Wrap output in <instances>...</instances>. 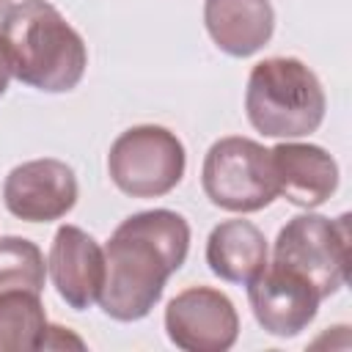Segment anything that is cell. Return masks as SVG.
<instances>
[{
  "instance_id": "6da1fadb",
  "label": "cell",
  "mask_w": 352,
  "mask_h": 352,
  "mask_svg": "<svg viewBox=\"0 0 352 352\" xmlns=\"http://www.w3.org/2000/svg\"><path fill=\"white\" fill-rule=\"evenodd\" d=\"M190 250V223L170 209L129 214L104 245L102 311L116 322H138L160 302L168 278Z\"/></svg>"
},
{
  "instance_id": "7a4b0ae2",
  "label": "cell",
  "mask_w": 352,
  "mask_h": 352,
  "mask_svg": "<svg viewBox=\"0 0 352 352\" xmlns=\"http://www.w3.org/2000/svg\"><path fill=\"white\" fill-rule=\"evenodd\" d=\"M0 44L11 77L44 94H66L77 88L88 66L82 36L47 0L8 6L0 19Z\"/></svg>"
},
{
  "instance_id": "3957f363",
  "label": "cell",
  "mask_w": 352,
  "mask_h": 352,
  "mask_svg": "<svg viewBox=\"0 0 352 352\" xmlns=\"http://www.w3.org/2000/svg\"><path fill=\"white\" fill-rule=\"evenodd\" d=\"M319 77L297 58H264L250 69L245 113L264 138H305L324 121Z\"/></svg>"
},
{
  "instance_id": "277c9868",
  "label": "cell",
  "mask_w": 352,
  "mask_h": 352,
  "mask_svg": "<svg viewBox=\"0 0 352 352\" xmlns=\"http://www.w3.org/2000/svg\"><path fill=\"white\" fill-rule=\"evenodd\" d=\"M206 198L226 212H258L278 198L272 154L250 138H220L209 146L201 168Z\"/></svg>"
},
{
  "instance_id": "5b68a950",
  "label": "cell",
  "mask_w": 352,
  "mask_h": 352,
  "mask_svg": "<svg viewBox=\"0 0 352 352\" xmlns=\"http://www.w3.org/2000/svg\"><path fill=\"white\" fill-rule=\"evenodd\" d=\"M187 154L182 140L157 124H140L121 132L107 154L113 184L129 198L168 195L184 176Z\"/></svg>"
},
{
  "instance_id": "8992f818",
  "label": "cell",
  "mask_w": 352,
  "mask_h": 352,
  "mask_svg": "<svg viewBox=\"0 0 352 352\" xmlns=\"http://www.w3.org/2000/svg\"><path fill=\"white\" fill-rule=\"evenodd\" d=\"M349 214L336 220L324 214L292 217L275 239V261L308 278L319 297L336 294L346 283L349 261Z\"/></svg>"
},
{
  "instance_id": "52a82bcc",
  "label": "cell",
  "mask_w": 352,
  "mask_h": 352,
  "mask_svg": "<svg viewBox=\"0 0 352 352\" xmlns=\"http://www.w3.org/2000/svg\"><path fill=\"white\" fill-rule=\"evenodd\" d=\"M165 330L184 352H226L239 336V314L220 289L190 286L168 302Z\"/></svg>"
},
{
  "instance_id": "ba28073f",
  "label": "cell",
  "mask_w": 352,
  "mask_h": 352,
  "mask_svg": "<svg viewBox=\"0 0 352 352\" xmlns=\"http://www.w3.org/2000/svg\"><path fill=\"white\" fill-rule=\"evenodd\" d=\"M248 300L256 322L278 338L300 336L319 311L316 286L300 272L272 261L248 283Z\"/></svg>"
},
{
  "instance_id": "9c48e42d",
  "label": "cell",
  "mask_w": 352,
  "mask_h": 352,
  "mask_svg": "<svg viewBox=\"0 0 352 352\" xmlns=\"http://www.w3.org/2000/svg\"><path fill=\"white\" fill-rule=\"evenodd\" d=\"M3 201L25 223L60 220L77 204V176L60 160H30L11 168L3 182Z\"/></svg>"
},
{
  "instance_id": "30bf717a",
  "label": "cell",
  "mask_w": 352,
  "mask_h": 352,
  "mask_svg": "<svg viewBox=\"0 0 352 352\" xmlns=\"http://www.w3.org/2000/svg\"><path fill=\"white\" fill-rule=\"evenodd\" d=\"M47 270L58 297L69 308L85 311L99 302L104 286V250L88 231L60 226L50 245Z\"/></svg>"
},
{
  "instance_id": "8fae6325",
  "label": "cell",
  "mask_w": 352,
  "mask_h": 352,
  "mask_svg": "<svg viewBox=\"0 0 352 352\" xmlns=\"http://www.w3.org/2000/svg\"><path fill=\"white\" fill-rule=\"evenodd\" d=\"M278 179V195L289 204L314 209L322 206L338 187L336 160L314 143H278L270 148Z\"/></svg>"
},
{
  "instance_id": "7c38bea8",
  "label": "cell",
  "mask_w": 352,
  "mask_h": 352,
  "mask_svg": "<svg viewBox=\"0 0 352 352\" xmlns=\"http://www.w3.org/2000/svg\"><path fill=\"white\" fill-rule=\"evenodd\" d=\"M204 22L217 50L248 58L272 38L275 11L270 0H206Z\"/></svg>"
},
{
  "instance_id": "4fadbf2b",
  "label": "cell",
  "mask_w": 352,
  "mask_h": 352,
  "mask_svg": "<svg viewBox=\"0 0 352 352\" xmlns=\"http://www.w3.org/2000/svg\"><path fill=\"white\" fill-rule=\"evenodd\" d=\"M209 270L228 283H250L267 267V239L250 220H226L206 239Z\"/></svg>"
},
{
  "instance_id": "5bb4252c",
  "label": "cell",
  "mask_w": 352,
  "mask_h": 352,
  "mask_svg": "<svg viewBox=\"0 0 352 352\" xmlns=\"http://www.w3.org/2000/svg\"><path fill=\"white\" fill-rule=\"evenodd\" d=\"M47 327L41 294L25 289L0 292V352L41 349Z\"/></svg>"
},
{
  "instance_id": "9a60e30c",
  "label": "cell",
  "mask_w": 352,
  "mask_h": 352,
  "mask_svg": "<svg viewBox=\"0 0 352 352\" xmlns=\"http://www.w3.org/2000/svg\"><path fill=\"white\" fill-rule=\"evenodd\" d=\"M47 264L36 242L25 236H3L0 239V292H44Z\"/></svg>"
},
{
  "instance_id": "2e32d148",
  "label": "cell",
  "mask_w": 352,
  "mask_h": 352,
  "mask_svg": "<svg viewBox=\"0 0 352 352\" xmlns=\"http://www.w3.org/2000/svg\"><path fill=\"white\" fill-rule=\"evenodd\" d=\"M63 346H77V349H82V341H80L77 336H72V333H69L66 327H60V324L47 327V336H44L41 349H63Z\"/></svg>"
},
{
  "instance_id": "e0dca14e",
  "label": "cell",
  "mask_w": 352,
  "mask_h": 352,
  "mask_svg": "<svg viewBox=\"0 0 352 352\" xmlns=\"http://www.w3.org/2000/svg\"><path fill=\"white\" fill-rule=\"evenodd\" d=\"M8 80H11V66H8L6 50H3V44H0V96L6 94V88H8Z\"/></svg>"
},
{
  "instance_id": "ac0fdd59",
  "label": "cell",
  "mask_w": 352,
  "mask_h": 352,
  "mask_svg": "<svg viewBox=\"0 0 352 352\" xmlns=\"http://www.w3.org/2000/svg\"><path fill=\"white\" fill-rule=\"evenodd\" d=\"M8 8V0H0V11H6Z\"/></svg>"
}]
</instances>
